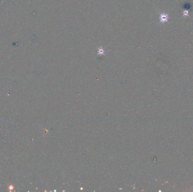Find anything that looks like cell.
<instances>
[{"instance_id": "6da1fadb", "label": "cell", "mask_w": 193, "mask_h": 192, "mask_svg": "<svg viewBox=\"0 0 193 192\" xmlns=\"http://www.w3.org/2000/svg\"><path fill=\"white\" fill-rule=\"evenodd\" d=\"M169 19V16L168 14H162L160 15V22L161 23H166L168 22Z\"/></svg>"}, {"instance_id": "7a4b0ae2", "label": "cell", "mask_w": 193, "mask_h": 192, "mask_svg": "<svg viewBox=\"0 0 193 192\" xmlns=\"http://www.w3.org/2000/svg\"><path fill=\"white\" fill-rule=\"evenodd\" d=\"M184 15L185 16H189V12L188 11H184Z\"/></svg>"}]
</instances>
